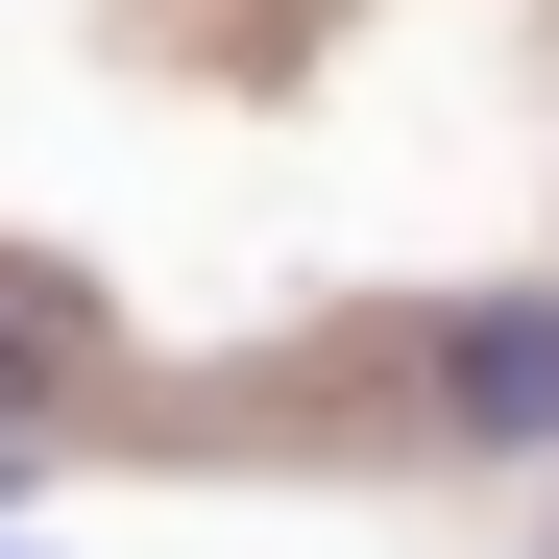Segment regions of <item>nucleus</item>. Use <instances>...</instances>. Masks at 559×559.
<instances>
[{
	"instance_id": "obj_1",
	"label": "nucleus",
	"mask_w": 559,
	"mask_h": 559,
	"mask_svg": "<svg viewBox=\"0 0 559 559\" xmlns=\"http://www.w3.org/2000/svg\"><path fill=\"white\" fill-rule=\"evenodd\" d=\"M414 414H438V462H559V293H462L414 341Z\"/></svg>"
},
{
	"instance_id": "obj_2",
	"label": "nucleus",
	"mask_w": 559,
	"mask_h": 559,
	"mask_svg": "<svg viewBox=\"0 0 559 559\" xmlns=\"http://www.w3.org/2000/svg\"><path fill=\"white\" fill-rule=\"evenodd\" d=\"M98 365H122V317L73 293V267H0V462H25L73 390H98Z\"/></svg>"
}]
</instances>
